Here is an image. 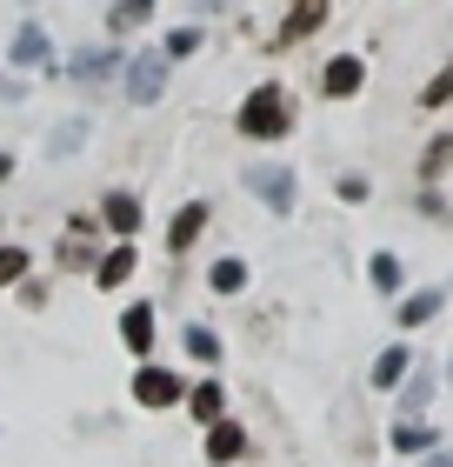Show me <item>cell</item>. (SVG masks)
<instances>
[{
	"mask_svg": "<svg viewBox=\"0 0 453 467\" xmlns=\"http://www.w3.org/2000/svg\"><path fill=\"white\" fill-rule=\"evenodd\" d=\"M7 60H14V67H40V60H47V34H40V27H20Z\"/></svg>",
	"mask_w": 453,
	"mask_h": 467,
	"instance_id": "11",
	"label": "cell"
},
{
	"mask_svg": "<svg viewBox=\"0 0 453 467\" xmlns=\"http://www.w3.org/2000/svg\"><path fill=\"white\" fill-rule=\"evenodd\" d=\"M187 408H193V420H207V428H213V420H221V408H227V394L207 380V388H193V400H187Z\"/></svg>",
	"mask_w": 453,
	"mask_h": 467,
	"instance_id": "15",
	"label": "cell"
},
{
	"mask_svg": "<svg viewBox=\"0 0 453 467\" xmlns=\"http://www.w3.org/2000/svg\"><path fill=\"white\" fill-rule=\"evenodd\" d=\"M447 100H453V60H447V67L420 88V108H447Z\"/></svg>",
	"mask_w": 453,
	"mask_h": 467,
	"instance_id": "20",
	"label": "cell"
},
{
	"mask_svg": "<svg viewBox=\"0 0 453 467\" xmlns=\"http://www.w3.org/2000/svg\"><path fill=\"white\" fill-rule=\"evenodd\" d=\"M360 80H366V67L354 54H340V60H327V80H320V88H327L334 100H347V94H360Z\"/></svg>",
	"mask_w": 453,
	"mask_h": 467,
	"instance_id": "8",
	"label": "cell"
},
{
	"mask_svg": "<svg viewBox=\"0 0 453 467\" xmlns=\"http://www.w3.org/2000/svg\"><path fill=\"white\" fill-rule=\"evenodd\" d=\"M320 20H327V0H293L287 20H280V34H273V47H293V40H307Z\"/></svg>",
	"mask_w": 453,
	"mask_h": 467,
	"instance_id": "5",
	"label": "cell"
},
{
	"mask_svg": "<svg viewBox=\"0 0 453 467\" xmlns=\"http://www.w3.org/2000/svg\"><path fill=\"white\" fill-rule=\"evenodd\" d=\"M187 354L193 360H221V334L213 327H187Z\"/></svg>",
	"mask_w": 453,
	"mask_h": 467,
	"instance_id": "21",
	"label": "cell"
},
{
	"mask_svg": "<svg viewBox=\"0 0 453 467\" xmlns=\"http://www.w3.org/2000/svg\"><path fill=\"white\" fill-rule=\"evenodd\" d=\"M374 287H380V294L400 287V261H394V254H374Z\"/></svg>",
	"mask_w": 453,
	"mask_h": 467,
	"instance_id": "23",
	"label": "cell"
},
{
	"mask_svg": "<svg viewBox=\"0 0 453 467\" xmlns=\"http://www.w3.org/2000/svg\"><path fill=\"white\" fill-rule=\"evenodd\" d=\"M140 214H147V207L134 194H107V207H100V221L114 227V234H140Z\"/></svg>",
	"mask_w": 453,
	"mask_h": 467,
	"instance_id": "10",
	"label": "cell"
},
{
	"mask_svg": "<svg viewBox=\"0 0 453 467\" xmlns=\"http://www.w3.org/2000/svg\"><path fill=\"white\" fill-rule=\"evenodd\" d=\"M74 74H80V80H100V74H114V54H107V47L80 54V60H74Z\"/></svg>",
	"mask_w": 453,
	"mask_h": 467,
	"instance_id": "22",
	"label": "cell"
},
{
	"mask_svg": "<svg viewBox=\"0 0 453 467\" xmlns=\"http://www.w3.org/2000/svg\"><path fill=\"white\" fill-rule=\"evenodd\" d=\"M201 227H207V207H201V201H193V207H180V214H174V227H167V247H174V254H187L193 241H201Z\"/></svg>",
	"mask_w": 453,
	"mask_h": 467,
	"instance_id": "9",
	"label": "cell"
},
{
	"mask_svg": "<svg viewBox=\"0 0 453 467\" xmlns=\"http://www.w3.org/2000/svg\"><path fill=\"white\" fill-rule=\"evenodd\" d=\"M7 174H14V154H0V181H7Z\"/></svg>",
	"mask_w": 453,
	"mask_h": 467,
	"instance_id": "27",
	"label": "cell"
},
{
	"mask_svg": "<svg viewBox=\"0 0 453 467\" xmlns=\"http://www.w3.org/2000/svg\"><path fill=\"white\" fill-rule=\"evenodd\" d=\"M394 448H400V454H420V448H434V428H420V420H400V428H394Z\"/></svg>",
	"mask_w": 453,
	"mask_h": 467,
	"instance_id": "19",
	"label": "cell"
},
{
	"mask_svg": "<svg viewBox=\"0 0 453 467\" xmlns=\"http://www.w3.org/2000/svg\"><path fill=\"white\" fill-rule=\"evenodd\" d=\"M287 127H293V108H287V94H280L273 80L247 94V108H241V134L247 140H280Z\"/></svg>",
	"mask_w": 453,
	"mask_h": 467,
	"instance_id": "1",
	"label": "cell"
},
{
	"mask_svg": "<svg viewBox=\"0 0 453 467\" xmlns=\"http://www.w3.org/2000/svg\"><path fill=\"white\" fill-rule=\"evenodd\" d=\"M127 274H134V247H114V254L100 261V274H94V281H100V287H120Z\"/></svg>",
	"mask_w": 453,
	"mask_h": 467,
	"instance_id": "14",
	"label": "cell"
},
{
	"mask_svg": "<svg viewBox=\"0 0 453 467\" xmlns=\"http://www.w3.org/2000/svg\"><path fill=\"white\" fill-rule=\"evenodd\" d=\"M193 47H201V34H193V27H174V34H167V60H187Z\"/></svg>",
	"mask_w": 453,
	"mask_h": 467,
	"instance_id": "26",
	"label": "cell"
},
{
	"mask_svg": "<svg viewBox=\"0 0 453 467\" xmlns=\"http://www.w3.org/2000/svg\"><path fill=\"white\" fill-rule=\"evenodd\" d=\"M147 14H154V0H114V14H107V27H114V34H134L140 20H147Z\"/></svg>",
	"mask_w": 453,
	"mask_h": 467,
	"instance_id": "12",
	"label": "cell"
},
{
	"mask_svg": "<svg viewBox=\"0 0 453 467\" xmlns=\"http://www.w3.org/2000/svg\"><path fill=\"white\" fill-rule=\"evenodd\" d=\"M453 167V134H434V147H427V174H447Z\"/></svg>",
	"mask_w": 453,
	"mask_h": 467,
	"instance_id": "24",
	"label": "cell"
},
{
	"mask_svg": "<svg viewBox=\"0 0 453 467\" xmlns=\"http://www.w3.org/2000/svg\"><path fill=\"white\" fill-rule=\"evenodd\" d=\"M447 454H453V448H447Z\"/></svg>",
	"mask_w": 453,
	"mask_h": 467,
	"instance_id": "28",
	"label": "cell"
},
{
	"mask_svg": "<svg viewBox=\"0 0 453 467\" xmlns=\"http://www.w3.org/2000/svg\"><path fill=\"white\" fill-rule=\"evenodd\" d=\"M134 400H140V408H174V400H180V374L140 368V374H134Z\"/></svg>",
	"mask_w": 453,
	"mask_h": 467,
	"instance_id": "4",
	"label": "cell"
},
{
	"mask_svg": "<svg viewBox=\"0 0 453 467\" xmlns=\"http://www.w3.org/2000/svg\"><path fill=\"white\" fill-rule=\"evenodd\" d=\"M120 341L134 348V354H154V307H147V301H134V307L120 314Z\"/></svg>",
	"mask_w": 453,
	"mask_h": 467,
	"instance_id": "7",
	"label": "cell"
},
{
	"mask_svg": "<svg viewBox=\"0 0 453 467\" xmlns=\"http://www.w3.org/2000/svg\"><path fill=\"white\" fill-rule=\"evenodd\" d=\"M247 454V428H233V420H213V434H207V461L213 467H233Z\"/></svg>",
	"mask_w": 453,
	"mask_h": 467,
	"instance_id": "6",
	"label": "cell"
},
{
	"mask_svg": "<svg viewBox=\"0 0 453 467\" xmlns=\"http://www.w3.org/2000/svg\"><path fill=\"white\" fill-rule=\"evenodd\" d=\"M207 281H213V294H241L247 287V261H213Z\"/></svg>",
	"mask_w": 453,
	"mask_h": 467,
	"instance_id": "17",
	"label": "cell"
},
{
	"mask_svg": "<svg viewBox=\"0 0 453 467\" xmlns=\"http://www.w3.org/2000/svg\"><path fill=\"white\" fill-rule=\"evenodd\" d=\"M160 88H167V54H134L127 60V94H134L140 108L160 100Z\"/></svg>",
	"mask_w": 453,
	"mask_h": 467,
	"instance_id": "2",
	"label": "cell"
},
{
	"mask_svg": "<svg viewBox=\"0 0 453 467\" xmlns=\"http://www.w3.org/2000/svg\"><path fill=\"white\" fill-rule=\"evenodd\" d=\"M27 267H34L27 247H0V287H20V281H27Z\"/></svg>",
	"mask_w": 453,
	"mask_h": 467,
	"instance_id": "13",
	"label": "cell"
},
{
	"mask_svg": "<svg viewBox=\"0 0 453 467\" xmlns=\"http://www.w3.org/2000/svg\"><path fill=\"white\" fill-rule=\"evenodd\" d=\"M440 314V294H414V301H400V327H420Z\"/></svg>",
	"mask_w": 453,
	"mask_h": 467,
	"instance_id": "18",
	"label": "cell"
},
{
	"mask_svg": "<svg viewBox=\"0 0 453 467\" xmlns=\"http://www.w3.org/2000/svg\"><path fill=\"white\" fill-rule=\"evenodd\" d=\"M80 134H88V120H67V127L54 134V147H47V154H54V161H60V154H74V147H80Z\"/></svg>",
	"mask_w": 453,
	"mask_h": 467,
	"instance_id": "25",
	"label": "cell"
},
{
	"mask_svg": "<svg viewBox=\"0 0 453 467\" xmlns=\"http://www.w3.org/2000/svg\"><path fill=\"white\" fill-rule=\"evenodd\" d=\"M407 368H414V354H407V348H386V354L374 360V380H380V388H394Z\"/></svg>",
	"mask_w": 453,
	"mask_h": 467,
	"instance_id": "16",
	"label": "cell"
},
{
	"mask_svg": "<svg viewBox=\"0 0 453 467\" xmlns=\"http://www.w3.org/2000/svg\"><path fill=\"white\" fill-rule=\"evenodd\" d=\"M247 187L273 207V214H287V207H293V174H287V167H273V161L267 167H247Z\"/></svg>",
	"mask_w": 453,
	"mask_h": 467,
	"instance_id": "3",
	"label": "cell"
}]
</instances>
